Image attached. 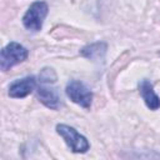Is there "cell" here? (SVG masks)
Returning <instances> with one entry per match:
<instances>
[{"mask_svg": "<svg viewBox=\"0 0 160 160\" xmlns=\"http://www.w3.org/2000/svg\"><path fill=\"white\" fill-rule=\"evenodd\" d=\"M105 52H106V44L105 42H95V44L88 45L80 51V54L84 58L90 59V60H100L104 58Z\"/></svg>", "mask_w": 160, "mask_h": 160, "instance_id": "ba28073f", "label": "cell"}, {"mask_svg": "<svg viewBox=\"0 0 160 160\" xmlns=\"http://www.w3.org/2000/svg\"><path fill=\"white\" fill-rule=\"evenodd\" d=\"M139 91L146 104V106L151 110H158L160 108V99L159 96L155 94L152 85L150 81L148 80H141L139 82Z\"/></svg>", "mask_w": 160, "mask_h": 160, "instance_id": "8992f818", "label": "cell"}, {"mask_svg": "<svg viewBox=\"0 0 160 160\" xmlns=\"http://www.w3.org/2000/svg\"><path fill=\"white\" fill-rule=\"evenodd\" d=\"M58 134L65 140L68 146L71 149L72 152H85L89 150L90 144L86 140L85 136L80 135L74 128L65 125V124H59L56 126Z\"/></svg>", "mask_w": 160, "mask_h": 160, "instance_id": "3957f363", "label": "cell"}, {"mask_svg": "<svg viewBox=\"0 0 160 160\" xmlns=\"http://www.w3.org/2000/svg\"><path fill=\"white\" fill-rule=\"evenodd\" d=\"M29 55V51L26 48H24L22 45H20L19 42H9L0 54V66L1 70L6 71L10 68H12L14 65L24 61Z\"/></svg>", "mask_w": 160, "mask_h": 160, "instance_id": "6da1fadb", "label": "cell"}, {"mask_svg": "<svg viewBox=\"0 0 160 160\" xmlns=\"http://www.w3.org/2000/svg\"><path fill=\"white\" fill-rule=\"evenodd\" d=\"M35 84L36 80L34 76H26L24 79H19L9 86V95L11 98H18V99L25 98L35 89Z\"/></svg>", "mask_w": 160, "mask_h": 160, "instance_id": "5b68a950", "label": "cell"}, {"mask_svg": "<svg viewBox=\"0 0 160 160\" xmlns=\"http://www.w3.org/2000/svg\"><path fill=\"white\" fill-rule=\"evenodd\" d=\"M66 95L70 98L71 101L85 109H89L92 101L91 91L81 81L78 80H71L66 85Z\"/></svg>", "mask_w": 160, "mask_h": 160, "instance_id": "277c9868", "label": "cell"}, {"mask_svg": "<svg viewBox=\"0 0 160 160\" xmlns=\"http://www.w3.org/2000/svg\"><path fill=\"white\" fill-rule=\"evenodd\" d=\"M56 72L54 71V69L51 68H44L41 71H40V75H39V79L41 82L44 84H50V82H55L56 81Z\"/></svg>", "mask_w": 160, "mask_h": 160, "instance_id": "9c48e42d", "label": "cell"}, {"mask_svg": "<svg viewBox=\"0 0 160 160\" xmlns=\"http://www.w3.org/2000/svg\"><path fill=\"white\" fill-rule=\"evenodd\" d=\"M49 11L48 4L45 1H35L30 5L28 11L22 18V24L28 30L39 31L42 28L44 19Z\"/></svg>", "mask_w": 160, "mask_h": 160, "instance_id": "7a4b0ae2", "label": "cell"}, {"mask_svg": "<svg viewBox=\"0 0 160 160\" xmlns=\"http://www.w3.org/2000/svg\"><path fill=\"white\" fill-rule=\"evenodd\" d=\"M38 98L39 100L49 109H59L60 105H61V99H60V95L59 92L55 90V89H49V88H45V86H41L38 89Z\"/></svg>", "mask_w": 160, "mask_h": 160, "instance_id": "52a82bcc", "label": "cell"}]
</instances>
